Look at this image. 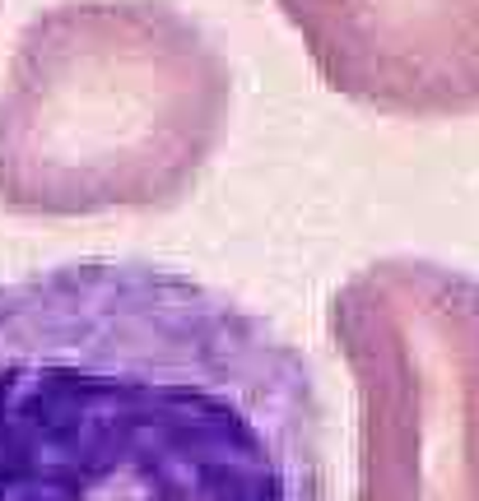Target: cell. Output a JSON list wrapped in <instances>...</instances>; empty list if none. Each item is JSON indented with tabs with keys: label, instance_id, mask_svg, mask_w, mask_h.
<instances>
[{
	"label": "cell",
	"instance_id": "obj_3",
	"mask_svg": "<svg viewBox=\"0 0 479 501\" xmlns=\"http://www.w3.org/2000/svg\"><path fill=\"white\" fill-rule=\"evenodd\" d=\"M326 330L359 400L354 501H479V278L382 256L335 288Z\"/></svg>",
	"mask_w": 479,
	"mask_h": 501
},
{
	"label": "cell",
	"instance_id": "obj_1",
	"mask_svg": "<svg viewBox=\"0 0 479 501\" xmlns=\"http://www.w3.org/2000/svg\"><path fill=\"white\" fill-rule=\"evenodd\" d=\"M0 501H331L316 372L154 260L0 278Z\"/></svg>",
	"mask_w": 479,
	"mask_h": 501
},
{
	"label": "cell",
	"instance_id": "obj_4",
	"mask_svg": "<svg viewBox=\"0 0 479 501\" xmlns=\"http://www.w3.org/2000/svg\"><path fill=\"white\" fill-rule=\"evenodd\" d=\"M331 93L377 117L479 111V0H275Z\"/></svg>",
	"mask_w": 479,
	"mask_h": 501
},
{
	"label": "cell",
	"instance_id": "obj_2",
	"mask_svg": "<svg viewBox=\"0 0 479 501\" xmlns=\"http://www.w3.org/2000/svg\"><path fill=\"white\" fill-rule=\"evenodd\" d=\"M233 117L228 56L173 0H61L14 38L0 84V209H173Z\"/></svg>",
	"mask_w": 479,
	"mask_h": 501
}]
</instances>
